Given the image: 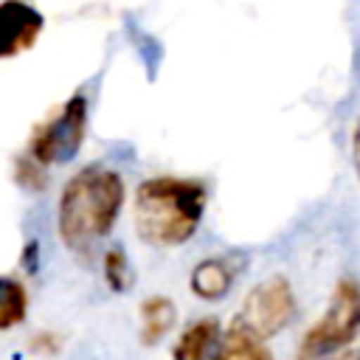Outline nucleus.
Masks as SVG:
<instances>
[{"label": "nucleus", "mask_w": 360, "mask_h": 360, "mask_svg": "<svg viewBox=\"0 0 360 360\" xmlns=\"http://www.w3.org/2000/svg\"><path fill=\"white\" fill-rule=\"evenodd\" d=\"M124 177L107 166H87L76 172L56 205V231L73 253L93 250L115 225L124 205Z\"/></svg>", "instance_id": "1"}, {"label": "nucleus", "mask_w": 360, "mask_h": 360, "mask_svg": "<svg viewBox=\"0 0 360 360\" xmlns=\"http://www.w3.org/2000/svg\"><path fill=\"white\" fill-rule=\"evenodd\" d=\"M205 186L194 177H149L135 188V233L155 248L188 242L205 214Z\"/></svg>", "instance_id": "2"}, {"label": "nucleus", "mask_w": 360, "mask_h": 360, "mask_svg": "<svg viewBox=\"0 0 360 360\" xmlns=\"http://www.w3.org/2000/svg\"><path fill=\"white\" fill-rule=\"evenodd\" d=\"M360 335V284L354 278H340L332 290V298L298 346V357H323L343 352Z\"/></svg>", "instance_id": "3"}, {"label": "nucleus", "mask_w": 360, "mask_h": 360, "mask_svg": "<svg viewBox=\"0 0 360 360\" xmlns=\"http://www.w3.org/2000/svg\"><path fill=\"white\" fill-rule=\"evenodd\" d=\"M87 98L82 93L70 96L62 110L56 115H51L48 121H42L31 141H28V152L45 163V166H53V163H65L70 160L82 141H84V132H87Z\"/></svg>", "instance_id": "4"}, {"label": "nucleus", "mask_w": 360, "mask_h": 360, "mask_svg": "<svg viewBox=\"0 0 360 360\" xmlns=\"http://www.w3.org/2000/svg\"><path fill=\"white\" fill-rule=\"evenodd\" d=\"M295 315V295L292 284L284 276H270L259 281L242 301V309L233 321L245 323L262 340L276 338Z\"/></svg>", "instance_id": "5"}, {"label": "nucleus", "mask_w": 360, "mask_h": 360, "mask_svg": "<svg viewBox=\"0 0 360 360\" xmlns=\"http://www.w3.org/2000/svg\"><path fill=\"white\" fill-rule=\"evenodd\" d=\"M245 267L242 253H219L197 262L188 276V290L202 301H219L236 281Z\"/></svg>", "instance_id": "6"}, {"label": "nucleus", "mask_w": 360, "mask_h": 360, "mask_svg": "<svg viewBox=\"0 0 360 360\" xmlns=\"http://www.w3.org/2000/svg\"><path fill=\"white\" fill-rule=\"evenodd\" d=\"M0 20L6 28V45H3V59H11L17 53H25L37 45L45 17L25 0H3L0 6Z\"/></svg>", "instance_id": "7"}, {"label": "nucleus", "mask_w": 360, "mask_h": 360, "mask_svg": "<svg viewBox=\"0 0 360 360\" xmlns=\"http://www.w3.org/2000/svg\"><path fill=\"white\" fill-rule=\"evenodd\" d=\"M217 354L225 360H270V346L256 332H250L245 323L231 321L225 335L219 338Z\"/></svg>", "instance_id": "8"}, {"label": "nucleus", "mask_w": 360, "mask_h": 360, "mask_svg": "<svg viewBox=\"0 0 360 360\" xmlns=\"http://www.w3.org/2000/svg\"><path fill=\"white\" fill-rule=\"evenodd\" d=\"M177 321V309L172 304V298L166 295H152L141 304V340L143 346L158 343L160 338L169 335V329Z\"/></svg>", "instance_id": "9"}, {"label": "nucleus", "mask_w": 360, "mask_h": 360, "mask_svg": "<svg viewBox=\"0 0 360 360\" xmlns=\"http://www.w3.org/2000/svg\"><path fill=\"white\" fill-rule=\"evenodd\" d=\"M219 323L214 318H200L194 323H188L183 329V335L177 338L172 354L180 357V360H200L211 352V346L219 340Z\"/></svg>", "instance_id": "10"}, {"label": "nucleus", "mask_w": 360, "mask_h": 360, "mask_svg": "<svg viewBox=\"0 0 360 360\" xmlns=\"http://www.w3.org/2000/svg\"><path fill=\"white\" fill-rule=\"evenodd\" d=\"M25 312H28V290L20 278L14 276H6L3 278V304H0V329L8 332L14 329L17 323L25 321Z\"/></svg>", "instance_id": "11"}, {"label": "nucleus", "mask_w": 360, "mask_h": 360, "mask_svg": "<svg viewBox=\"0 0 360 360\" xmlns=\"http://www.w3.org/2000/svg\"><path fill=\"white\" fill-rule=\"evenodd\" d=\"M101 270H104V281L112 292H127L132 287V267H129V259L127 253L112 245L107 253H104V262H101Z\"/></svg>", "instance_id": "12"}, {"label": "nucleus", "mask_w": 360, "mask_h": 360, "mask_svg": "<svg viewBox=\"0 0 360 360\" xmlns=\"http://www.w3.org/2000/svg\"><path fill=\"white\" fill-rule=\"evenodd\" d=\"M14 172H17V183L22 188H31V191H42L48 186V177H45V163H39L31 152L20 155L17 163H14Z\"/></svg>", "instance_id": "13"}, {"label": "nucleus", "mask_w": 360, "mask_h": 360, "mask_svg": "<svg viewBox=\"0 0 360 360\" xmlns=\"http://www.w3.org/2000/svg\"><path fill=\"white\" fill-rule=\"evenodd\" d=\"M59 346H62V338H59V335H51V332H45V335H34V338H31V349L39 352V354H56Z\"/></svg>", "instance_id": "14"}, {"label": "nucleus", "mask_w": 360, "mask_h": 360, "mask_svg": "<svg viewBox=\"0 0 360 360\" xmlns=\"http://www.w3.org/2000/svg\"><path fill=\"white\" fill-rule=\"evenodd\" d=\"M352 163H354V174L360 180V118H357L354 132H352Z\"/></svg>", "instance_id": "15"}, {"label": "nucleus", "mask_w": 360, "mask_h": 360, "mask_svg": "<svg viewBox=\"0 0 360 360\" xmlns=\"http://www.w3.org/2000/svg\"><path fill=\"white\" fill-rule=\"evenodd\" d=\"M22 264H25L28 270H34V267H37V242H31V245L25 248V256H22Z\"/></svg>", "instance_id": "16"}]
</instances>
